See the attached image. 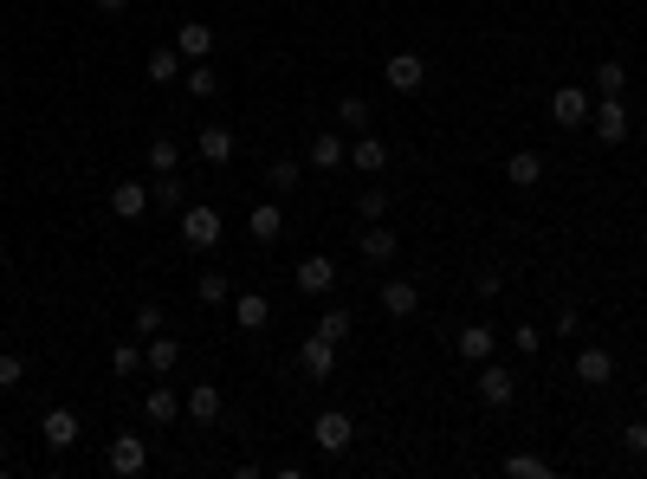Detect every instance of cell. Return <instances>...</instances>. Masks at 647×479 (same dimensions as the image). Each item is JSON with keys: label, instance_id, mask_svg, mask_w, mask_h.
Returning <instances> with one entry per match:
<instances>
[{"label": "cell", "instance_id": "obj_39", "mask_svg": "<svg viewBox=\"0 0 647 479\" xmlns=\"http://www.w3.org/2000/svg\"><path fill=\"white\" fill-rule=\"evenodd\" d=\"M20 382H26V363L13 350H0V389H20Z\"/></svg>", "mask_w": 647, "mask_h": 479}, {"label": "cell", "instance_id": "obj_18", "mask_svg": "<svg viewBox=\"0 0 647 479\" xmlns=\"http://www.w3.org/2000/svg\"><path fill=\"white\" fill-rule=\"evenodd\" d=\"M39 434H46V447H78V415L72 408H46V421H39Z\"/></svg>", "mask_w": 647, "mask_h": 479}, {"label": "cell", "instance_id": "obj_20", "mask_svg": "<svg viewBox=\"0 0 647 479\" xmlns=\"http://www.w3.org/2000/svg\"><path fill=\"white\" fill-rule=\"evenodd\" d=\"M492 344H499V331H492V324H466V331L453 337V350H460L466 363H486V357H492Z\"/></svg>", "mask_w": 647, "mask_h": 479}, {"label": "cell", "instance_id": "obj_4", "mask_svg": "<svg viewBox=\"0 0 647 479\" xmlns=\"http://www.w3.org/2000/svg\"><path fill=\"white\" fill-rule=\"evenodd\" d=\"M382 78H389V91H421L428 85V59H421V52H389Z\"/></svg>", "mask_w": 647, "mask_h": 479}, {"label": "cell", "instance_id": "obj_38", "mask_svg": "<svg viewBox=\"0 0 647 479\" xmlns=\"http://www.w3.org/2000/svg\"><path fill=\"white\" fill-rule=\"evenodd\" d=\"M356 214H363V221H382V214H389V195H382V188H363V201H356Z\"/></svg>", "mask_w": 647, "mask_h": 479}, {"label": "cell", "instance_id": "obj_11", "mask_svg": "<svg viewBox=\"0 0 647 479\" xmlns=\"http://www.w3.org/2000/svg\"><path fill=\"white\" fill-rule=\"evenodd\" d=\"M195 149H201V162H214V169H227V162H233V149H240V143H233V130H227V123H201Z\"/></svg>", "mask_w": 647, "mask_h": 479}, {"label": "cell", "instance_id": "obj_37", "mask_svg": "<svg viewBox=\"0 0 647 479\" xmlns=\"http://www.w3.org/2000/svg\"><path fill=\"white\" fill-rule=\"evenodd\" d=\"M622 447H628V460H647V421H628V428H622Z\"/></svg>", "mask_w": 647, "mask_h": 479}, {"label": "cell", "instance_id": "obj_21", "mask_svg": "<svg viewBox=\"0 0 647 479\" xmlns=\"http://www.w3.org/2000/svg\"><path fill=\"white\" fill-rule=\"evenodd\" d=\"M505 182H512V188H538V182H544V156H538V149H518V156H505Z\"/></svg>", "mask_w": 647, "mask_h": 479}, {"label": "cell", "instance_id": "obj_28", "mask_svg": "<svg viewBox=\"0 0 647 479\" xmlns=\"http://www.w3.org/2000/svg\"><path fill=\"white\" fill-rule=\"evenodd\" d=\"M195 298H201V305H227V298H233L227 272H195Z\"/></svg>", "mask_w": 647, "mask_h": 479}, {"label": "cell", "instance_id": "obj_16", "mask_svg": "<svg viewBox=\"0 0 647 479\" xmlns=\"http://www.w3.org/2000/svg\"><path fill=\"white\" fill-rule=\"evenodd\" d=\"M110 214H117V221H143L149 214V188L143 182H117L110 188Z\"/></svg>", "mask_w": 647, "mask_h": 479}, {"label": "cell", "instance_id": "obj_45", "mask_svg": "<svg viewBox=\"0 0 647 479\" xmlns=\"http://www.w3.org/2000/svg\"><path fill=\"white\" fill-rule=\"evenodd\" d=\"M0 454H7V428H0Z\"/></svg>", "mask_w": 647, "mask_h": 479}, {"label": "cell", "instance_id": "obj_25", "mask_svg": "<svg viewBox=\"0 0 647 479\" xmlns=\"http://www.w3.org/2000/svg\"><path fill=\"white\" fill-rule=\"evenodd\" d=\"M143 72H149V85H169V78H182L188 65H182V52H175V46H156V52H149V65H143Z\"/></svg>", "mask_w": 647, "mask_h": 479}, {"label": "cell", "instance_id": "obj_8", "mask_svg": "<svg viewBox=\"0 0 647 479\" xmlns=\"http://www.w3.org/2000/svg\"><path fill=\"white\" fill-rule=\"evenodd\" d=\"M589 130H596L602 143H628V104L622 98H602L596 111H589Z\"/></svg>", "mask_w": 647, "mask_h": 479}, {"label": "cell", "instance_id": "obj_43", "mask_svg": "<svg viewBox=\"0 0 647 479\" xmlns=\"http://www.w3.org/2000/svg\"><path fill=\"white\" fill-rule=\"evenodd\" d=\"M473 285H479V298H499V292H505V279H499V272H479Z\"/></svg>", "mask_w": 647, "mask_h": 479}, {"label": "cell", "instance_id": "obj_13", "mask_svg": "<svg viewBox=\"0 0 647 479\" xmlns=\"http://www.w3.org/2000/svg\"><path fill=\"white\" fill-rule=\"evenodd\" d=\"M143 421H156V428H175V421H182V395H175L169 382H156V389L143 395Z\"/></svg>", "mask_w": 647, "mask_h": 479}, {"label": "cell", "instance_id": "obj_32", "mask_svg": "<svg viewBox=\"0 0 647 479\" xmlns=\"http://www.w3.org/2000/svg\"><path fill=\"white\" fill-rule=\"evenodd\" d=\"M505 473H512V479H550V460L544 454H512V460H505Z\"/></svg>", "mask_w": 647, "mask_h": 479}, {"label": "cell", "instance_id": "obj_34", "mask_svg": "<svg viewBox=\"0 0 647 479\" xmlns=\"http://www.w3.org/2000/svg\"><path fill=\"white\" fill-rule=\"evenodd\" d=\"M182 78H188V91H195V98H214V91H220V72H214L208 59H195V72H182Z\"/></svg>", "mask_w": 647, "mask_h": 479}, {"label": "cell", "instance_id": "obj_12", "mask_svg": "<svg viewBox=\"0 0 647 479\" xmlns=\"http://www.w3.org/2000/svg\"><path fill=\"white\" fill-rule=\"evenodd\" d=\"M609 376H615V357L602 344H583V350H576V382H583V389H602Z\"/></svg>", "mask_w": 647, "mask_h": 479}, {"label": "cell", "instance_id": "obj_41", "mask_svg": "<svg viewBox=\"0 0 647 479\" xmlns=\"http://www.w3.org/2000/svg\"><path fill=\"white\" fill-rule=\"evenodd\" d=\"M136 331L156 337V331H162V305H136Z\"/></svg>", "mask_w": 647, "mask_h": 479}, {"label": "cell", "instance_id": "obj_36", "mask_svg": "<svg viewBox=\"0 0 647 479\" xmlns=\"http://www.w3.org/2000/svg\"><path fill=\"white\" fill-rule=\"evenodd\" d=\"M311 331H318V337H330V344H343V337H350V311H324V318L311 324Z\"/></svg>", "mask_w": 647, "mask_h": 479}, {"label": "cell", "instance_id": "obj_22", "mask_svg": "<svg viewBox=\"0 0 647 479\" xmlns=\"http://www.w3.org/2000/svg\"><path fill=\"white\" fill-rule=\"evenodd\" d=\"M343 162H350V149H343V136H330V130H318V136H311V169H318V175L343 169Z\"/></svg>", "mask_w": 647, "mask_h": 479}, {"label": "cell", "instance_id": "obj_23", "mask_svg": "<svg viewBox=\"0 0 647 479\" xmlns=\"http://www.w3.org/2000/svg\"><path fill=\"white\" fill-rule=\"evenodd\" d=\"M266 318H272L266 292H240L233 298V324H240V331H266Z\"/></svg>", "mask_w": 647, "mask_h": 479}, {"label": "cell", "instance_id": "obj_44", "mask_svg": "<svg viewBox=\"0 0 647 479\" xmlns=\"http://www.w3.org/2000/svg\"><path fill=\"white\" fill-rule=\"evenodd\" d=\"M98 7H104V13H123V7H130V0H98Z\"/></svg>", "mask_w": 647, "mask_h": 479}, {"label": "cell", "instance_id": "obj_7", "mask_svg": "<svg viewBox=\"0 0 647 479\" xmlns=\"http://www.w3.org/2000/svg\"><path fill=\"white\" fill-rule=\"evenodd\" d=\"M356 253L369 259V266H389L395 253H402V240H395V227H382V221H369L363 234H356Z\"/></svg>", "mask_w": 647, "mask_h": 479}, {"label": "cell", "instance_id": "obj_1", "mask_svg": "<svg viewBox=\"0 0 647 479\" xmlns=\"http://www.w3.org/2000/svg\"><path fill=\"white\" fill-rule=\"evenodd\" d=\"M220 234H227V227H220V208H182V240L195 246V253H214Z\"/></svg>", "mask_w": 647, "mask_h": 479}, {"label": "cell", "instance_id": "obj_42", "mask_svg": "<svg viewBox=\"0 0 647 479\" xmlns=\"http://www.w3.org/2000/svg\"><path fill=\"white\" fill-rule=\"evenodd\" d=\"M557 331H563V337H583V318H576V305L557 311Z\"/></svg>", "mask_w": 647, "mask_h": 479}, {"label": "cell", "instance_id": "obj_29", "mask_svg": "<svg viewBox=\"0 0 647 479\" xmlns=\"http://www.w3.org/2000/svg\"><path fill=\"white\" fill-rule=\"evenodd\" d=\"M596 91H602V98H622V91H628V65L602 59V65H596Z\"/></svg>", "mask_w": 647, "mask_h": 479}, {"label": "cell", "instance_id": "obj_26", "mask_svg": "<svg viewBox=\"0 0 647 479\" xmlns=\"http://www.w3.org/2000/svg\"><path fill=\"white\" fill-rule=\"evenodd\" d=\"M143 363H149V369H162V376H169V369L182 363V344H175L169 331H156V337H149V350H143Z\"/></svg>", "mask_w": 647, "mask_h": 479}, {"label": "cell", "instance_id": "obj_15", "mask_svg": "<svg viewBox=\"0 0 647 479\" xmlns=\"http://www.w3.org/2000/svg\"><path fill=\"white\" fill-rule=\"evenodd\" d=\"M298 363H305V376H330V369H337V344H330V337H318V331H311L305 337V344H298Z\"/></svg>", "mask_w": 647, "mask_h": 479}, {"label": "cell", "instance_id": "obj_35", "mask_svg": "<svg viewBox=\"0 0 647 479\" xmlns=\"http://www.w3.org/2000/svg\"><path fill=\"white\" fill-rule=\"evenodd\" d=\"M266 182H272V195H292V188L305 182V169H298V162H272V169H266Z\"/></svg>", "mask_w": 647, "mask_h": 479}, {"label": "cell", "instance_id": "obj_3", "mask_svg": "<svg viewBox=\"0 0 647 479\" xmlns=\"http://www.w3.org/2000/svg\"><path fill=\"white\" fill-rule=\"evenodd\" d=\"M104 460H110V473H117V479H136L149 467V441H143V434H117Z\"/></svg>", "mask_w": 647, "mask_h": 479}, {"label": "cell", "instance_id": "obj_2", "mask_svg": "<svg viewBox=\"0 0 647 479\" xmlns=\"http://www.w3.org/2000/svg\"><path fill=\"white\" fill-rule=\"evenodd\" d=\"M311 441H318V447H324V454H343V447H350V441H356V421H350V415H343V408H324V415H318V421H311Z\"/></svg>", "mask_w": 647, "mask_h": 479}, {"label": "cell", "instance_id": "obj_31", "mask_svg": "<svg viewBox=\"0 0 647 479\" xmlns=\"http://www.w3.org/2000/svg\"><path fill=\"white\" fill-rule=\"evenodd\" d=\"M149 201H162V208H188V188H182V175H156Z\"/></svg>", "mask_w": 647, "mask_h": 479}, {"label": "cell", "instance_id": "obj_27", "mask_svg": "<svg viewBox=\"0 0 647 479\" xmlns=\"http://www.w3.org/2000/svg\"><path fill=\"white\" fill-rule=\"evenodd\" d=\"M182 169V143H175V136H156V143H149V175H175Z\"/></svg>", "mask_w": 647, "mask_h": 479}, {"label": "cell", "instance_id": "obj_19", "mask_svg": "<svg viewBox=\"0 0 647 479\" xmlns=\"http://www.w3.org/2000/svg\"><path fill=\"white\" fill-rule=\"evenodd\" d=\"M415 305H421V285L382 279V311H389V318H415Z\"/></svg>", "mask_w": 647, "mask_h": 479}, {"label": "cell", "instance_id": "obj_6", "mask_svg": "<svg viewBox=\"0 0 647 479\" xmlns=\"http://www.w3.org/2000/svg\"><path fill=\"white\" fill-rule=\"evenodd\" d=\"M589 111H596V98H589L583 85H563L557 98H550V117H557L563 130H583V123H589Z\"/></svg>", "mask_w": 647, "mask_h": 479}, {"label": "cell", "instance_id": "obj_40", "mask_svg": "<svg viewBox=\"0 0 647 479\" xmlns=\"http://www.w3.org/2000/svg\"><path fill=\"white\" fill-rule=\"evenodd\" d=\"M512 350H518V357H538V350H544V331H531V324H518V331H512Z\"/></svg>", "mask_w": 647, "mask_h": 479}, {"label": "cell", "instance_id": "obj_10", "mask_svg": "<svg viewBox=\"0 0 647 479\" xmlns=\"http://www.w3.org/2000/svg\"><path fill=\"white\" fill-rule=\"evenodd\" d=\"M512 389H518V376H512V369H499V363H479V402H486V408H505V402H512Z\"/></svg>", "mask_w": 647, "mask_h": 479}, {"label": "cell", "instance_id": "obj_33", "mask_svg": "<svg viewBox=\"0 0 647 479\" xmlns=\"http://www.w3.org/2000/svg\"><path fill=\"white\" fill-rule=\"evenodd\" d=\"M110 369H117V376H143V350H136V344H110Z\"/></svg>", "mask_w": 647, "mask_h": 479}, {"label": "cell", "instance_id": "obj_30", "mask_svg": "<svg viewBox=\"0 0 647 479\" xmlns=\"http://www.w3.org/2000/svg\"><path fill=\"white\" fill-rule=\"evenodd\" d=\"M337 123H343V130H356V136H363V130H369V104L356 98V91H350V98H337Z\"/></svg>", "mask_w": 647, "mask_h": 479}, {"label": "cell", "instance_id": "obj_24", "mask_svg": "<svg viewBox=\"0 0 647 479\" xmlns=\"http://www.w3.org/2000/svg\"><path fill=\"white\" fill-rule=\"evenodd\" d=\"M175 52H182V59H208V52H214V26L208 20H188L182 33H175Z\"/></svg>", "mask_w": 647, "mask_h": 479}, {"label": "cell", "instance_id": "obj_14", "mask_svg": "<svg viewBox=\"0 0 647 479\" xmlns=\"http://www.w3.org/2000/svg\"><path fill=\"white\" fill-rule=\"evenodd\" d=\"M246 234H253L259 246H279V240H285V214H279V201H259V208L246 214Z\"/></svg>", "mask_w": 647, "mask_h": 479}, {"label": "cell", "instance_id": "obj_5", "mask_svg": "<svg viewBox=\"0 0 647 479\" xmlns=\"http://www.w3.org/2000/svg\"><path fill=\"white\" fill-rule=\"evenodd\" d=\"M298 292L305 298H324V292H337V259H324V253H311V259H298Z\"/></svg>", "mask_w": 647, "mask_h": 479}, {"label": "cell", "instance_id": "obj_9", "mask_svg": "<svg viewBox=\"0 0 647 479\" xmlns=\"http://www.w3.org/2000/svg\"><path fill=\"white\" fill-rule=\"evenodd\" d=\"M220 408H227V402H220V382H195V389H188V402H182V415L195 421V428H214Z\"/></svg>", "mask_w": 647, "mask_h": 479}, {"label": "cell", "instance_id": "obj_17", "mask_svg": "<svg viewBox=\"0 0 647 479\" xmlns=\"http://www.w3.org/2000/svg\"><path fill=\"white\" fill-rule=\"evenodd\" d=\"M350 169H363V175H382V169H389V143L363 130V136L350 143Z\"/></svg>", "mask_w": 647, "mask_h": 479}]
</instances>
